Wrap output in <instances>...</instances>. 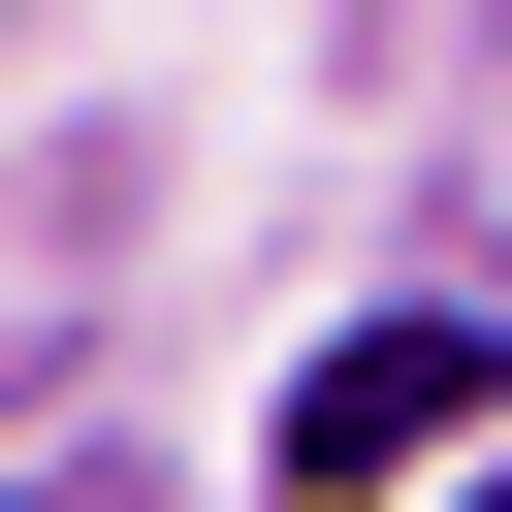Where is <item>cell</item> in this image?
Instances as JSON below:
<instances>
[{"label": "cell", "instance_id": "obj_1", "mask_svg": "<svg viewBox=\"0 0 512 512\" xmlns=\"http://www.w3.org/2000/svg\"><path fill=\"white\" fill-rule=\"evenodd\" d=\"M480 416H512L480 320H352V352L288 384V480H416V448H480Z\"/></svg>", "mask_w": 512, "mask_h": 512}]
</instances>
